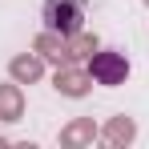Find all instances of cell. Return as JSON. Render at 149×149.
<instances>
[{
	"instance_id": "7a4b0ae2",
	"label": "cell",
	"mask_w": 149,
	"mask_h": 149,
	"mask_svg": "<svg viewBox=\"0 0 149 149\" xmlns=\"http://www.w3.org/2000/svg\"><path fill=\"white\" fill-rule=\"evenodd\" d=\"M125 73H129V65H125V56H117V52H97L93 56V77H97L101 85H117V81H125Z\"/></svg>"
},
{
	"instance_id": "6da1fadb",
	"label": "cell",
	"mask_w": 149,
	"mask_h": 149,
	"mask_svg": "<svg viewBox=\"0 0 149 149\" xmlns=\"http://www.w3.org/2000/svg\"><path fill=\"white\" fill-rule=\"evenodd\" d=\"M85 24V4L81 0H45V28L56 36H77Z\"/></svg>"
}]
</instances>
